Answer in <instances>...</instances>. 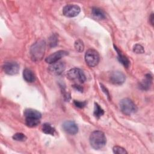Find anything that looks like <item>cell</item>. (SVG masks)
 Here are the masks:
<instances>
[{"label":"cell","mask_w":154,"mask_h":154,"mask_svg":"<svg viewBox=\"0 0 154 154\" xmlns=\"http://www.w3.org/2000/svg\"><path fill=\"white\" fill-rule=\"evenodd\" d=\"M46 43L43 40H39L34 43L30 49L31 58L32 61H40L44 57Z\"/></svg>","instance_id":"1"},{"label":"cell","mask_w":154,"mask_h":154,"mask_svg":"<svg viewBox=\"0 0 154 154\" xmlns=\"http://www.w3.org/2000/svg\"><path fill=\"white\" fill-rule=\"evenodd\" d=\"M23 115L25 117V124L29 127H35L40 122L42 114L36 109H26L23 112Z\"/></svg>","instance_id":"2"},{"label":"cell","mask_w":154,"mask_h":154,"mask_svg":"<svg viewBox=\"0 0 154 154\" xmlns=\"http://www.w3.org/2000/svg\"><path fill=\"white\" fill-rule=\"evenodd\" d=\"M89 141L91 146L96 150L103 148L106 143V137L100 131H93L90 136Z\"/></svg>","instance_id":"3"},{"label":"cell","mask_w":154,"mask_h":154,"mask_svg":"<svg viewBox=\"0 0 154 154\" xmlns=\"http://www.w3.org/2000/svg\"><path fill=\"white\" fill-rule=\"evenodd\" d=\"M120 108L122 112L128 116H130L137 111V107L135 103L129 98H124L120 102Z\"/></svg>","instance_id":"4"},{"label":"cell","mask_w":154,"mask_h":154,"mask_svg":"<svg viewBox=\"0 0 154 154\" xmlns=\"http://www.w3.org/2000/svg\"><path fill=\"white\" fill-rule=\"evenodd\" d=\"M67 78L73 81H78L84 83L86 81V76L84 72L79 68H73L67 72Z\"/></svg>","instance_id":"5"},{"label":"cell","mask_w":154,"mask_h":154,"mask_svg":"<svg viewBox=\"0 0 154 154\" xmlns=\"http://www.w3.org/2000/svg\"><path fill=\"white\" fill-rule=\"evenodd\" d=\"M85 61L88 66H96V65H97L99 61V53L95 49H88L85 54Z\"/></svg>","instance_id":"6"},{"label":"cell","mask_w":154,"mask_h":154,"mask_svg":"<svg viewBox=\"0 0 154 154\" xmlns=\"http://www.w3.org/2000/svg\"><path fill=\"white\" fill-rule=\"evenodd\" d=\"M81 11L80 7L76 4H68L63 8L64 16L67 17H73L78 16Z\"/></svg>","instance_id":"7"},{"label":"cell","mask_w":154,"mask_h":154,"mask_svg":"<svg viewBox=\"0 0 154 154\" xmlns=\"http://www.w3.org/2000/svg\"><path fill=\"white\" fill-rule=\"evenodd\" d=\"M4 72L10 75H14L18 73L19 70V65L14 61L6 62L2 66Z\"/></svg>","instance_id":"8"},{"label":"cell","mask_w":154,"mask_h":154,"mask_svg":"<svg viewBox=\"0 0 154 154\" xmlns=\"http://www.w3.org/2000/svg\"><path fill=\"white\" fill-rule=\"evenodd\" d=\"M66 69V65L62 61H57L48 67L49 72L53 75H60Z\"/></svg>","instance_id":"9"},{"label":"cell","mask_w":154,"mask_h":154,"mask_svg":"<svg viewBox=\"0 0 154 154\" xmlns=\"http://www.w3.org/2000/svg\"><path fill=\"white\" fill-rule=\"evenodd\" d=\"M68 55V52L63 50L58 51L50 55H49L45 59V61L48 64H53L58 61L61 58Z\"/></svg>","instance_id":"10"},{"label":"cell","mask_w":154,"mask_h":154,"mask_svg":"<svg viewBox=\"0 0 154 154\" xmlns=\"http://www.w3.org/2000/svg\"><path fill=\"white\" fill-rule=\"evenodd\" d=\"M109 79L112 84L114 85H120L125 82L126 76L122 72L115 71L111 73Z\"/></svg>","instance_id":"11"},{"label":"cell","mask_w":154,"mask_h":154,"mask_svg":"<svg viewBox=\"0 0 154 154\" xmlns=\"http://www.w3.org/2000/svg\"><path fill=\"white\" fill-rule=\"evenodd\" d=\"M64 131L69 134L75 135L78 132V127L73 121H66L63 124Z\"/></svg>","instance_id":"12"},{"label":"cell","mask_w":154,"mask_h":154,"mask_svg":"<svg viewBox=\"0 0 154 154\" xmlns=\"http://www.w3.org/2000/svg\"><path fill=\"white\" fill-rule=\"evenodd\" d=\"M152 83V76L148 73L145 76L144 79L140 83L139 87L141 90H147L150 88Z\"/></svg>","instance_id":"13"},{"label":"cell","mask_w":154,"mask_h":154,"mask_svg":"<svg viewBox=\"0 0 154 154\" xmlns=\"http://www.w3.org/2000/svg\"><path fill=\"white\" fill-rule=\"evenodd\" d=\"M114 46V49L116 51V52H117V58H118V60L119 61V62L122 64L125 67L128 68L129 66V64H130V61L129 60H128V58L125 56L123 54H122V53L121 52V51L116 46Z\"/></svg>","instance_id":"14"},{"label":"cell","mask_w":154,"mask_h":154,"mask_svg":"<svg viewBox=\"0 0 154 154\" xmlns=\"http://www.w3.org/2000/svg\"><path fill=\"white\" fill-rule=\"evenodd\" d=\"M23 79L28 82H33L35 80V76L30 69H25L23 72Z\"/></svg>","instance_id":"15"},{"label":"cell","mask_w":154,"mask_h":154,"mask_svg":"<svg viewBox=\"0 0 154 154\" xmlns=\"http://www.w3.org/2000/svg\"><path fill=\"white\" fill-rule=\"evenodd\" d=\"M91 11H92L93 15L98 19L102 20V19H104L106 17L104 11L102 9L98 7H93Z\"/></svg>","instance_id":"16"},{"label":"cell","mask_w":154,"mask_h":154,"mask_svg":"<svg viewBox=\"0 0 154 154\" xmlns=\"http://www.w3.org/2000/svg\"><path fill=\"white\" fill-rule=\"evenodd\" d=\"M42 131L46 134H49L51 135H54L55 132V129L54 127L51 126V124L48 123H45L42 125Z\"/></svg>","instance_id":"17"},{"label":"cell","mask_w":154,"mask_h":154,"mask_svg":"<svg viewBox=\"0 0 154 154\" xmlns=\"http://www.w3.org/2000/svg\"><path fill=\"white\" fill-rule=\"evenodd\" d=\"M104 114L103 109L100 107V106L96 102L94 103V111L93 114L96 118H99L102 116H103Z\"/></svg>","instance_id":"18"},{"label":"cell","mask_w":154,"mask_h":154,"mask_svg":"<svg viewBox=\"0 0 154 154\" xmlns=\"http://www.w3.org/2000/svg\"><path fill=\"white\" fill-rule=\"evenodd\" d=\"M74 46L76 51H77L79 52H82L84 49V43L81 39H78L75 41Z\"/></svg>","instance_id":"19"},{"label":"cell","mask_w":154,"mask_h":154,"mask_svg":"<svg viewBox=\"0 0 154 154\" xmlns=\"http://www.w3.org/2000/svg\"><path fill=\"white\" fill-rule=\"evenodd\" d=\"M58 44V35L56 34L51 35L49 38V45L50 47H55Z\"/></svg>","instance_id":"20"},{"label":"cell","mask_w":154,"mask_h":154,"mask_svg":"<svg viewBox=\"0 0 154 154\" xmlns=\"http://www.w3.org/2000/svg\"><path fill=\"white\" fill-rule=\"evenodd\" d=\"M12 138L13 140L17 141H25L27 139V137L25 136V135L20 132L14 134Z\"/></svg>","instance_id":"21"},{"label":"cell","mask_w":154,"mask_h":154,"mask_svg":"<svg viewBox=\"0 0 154 154\" xmlns=\"http://www.w3.org/2000/svg\"><path fill=\"white\" fill-rule=\"evenodd\" d=\"M112 150L114 153H118V154L128 153L127 151L124 148H123L122 147L119 146H114L112 148Z\"/></svg>","instance_id":"22"},{"label":"cell","mask_w":154,"mask_h":154,"mask_svg":"<svg viewBox=\"0 0 154 154\" xmlns=\"http://www.w3.org/2000/svg\"><path fill=\"white\" fill-rule=\"evenodd\" d=\"M133 51L136 54H143L144 52V48L140 44H136L134 46Z\"/></svg>","instance_id":"23"},{"label":"cell","mask_w":154,"mask_h":154,"mask_svg":"<svg viewBox=\"0 0 154 154\" xmlns=\"http://www.w3.org/2000/svg\"><path fill=\"white\" fill-rule=\"evenodd\" d=\"M73 103L76 107L79 108H84L87 104L85 101H79V100H74Z\"/></svg>","instance_id":"24"},{"label":"cell","mask_w":154,"mask_h":154,"mask_svg":"<svg viewBox=\"0 0 154 154\" xmlns=\"http://www.w3.org/2000/svg\"><path fill=\"white\" fill-rule=\"evenodd\" d=\"M100 87H101L102 91H103V93L106 94V96L108 98V99H110V96H109V91H108L107 88L106 87H105V86L102 84H100Z\"/></svg>","instance_id":"25"},{"label":"cell","mask_w":154,"mask_h":154,"mask_svg":"<svg viewBox=\"0 0 154 154\" xmlns=\"http://www.w3.org/2000/svg\"><path fill=\"white\" fill-rule=\"evenodd\" d=\"M72 87H73L75 89H76V90H78V91H80V92H82V91H83L82 87L81 85H78V84H74V85H72Z\"/></svg>","instance_id":"26"},{"label":"cell","mask_w":154,"mask_h":154,"mask_svg":"<svg viewBox=\"0 0 154 154\" xmlns=\"http://www.w3.org/2000/svg\"><path fill=\"white\" fill-rule=\"evenodd\" d=\"M149 20H150V23L153 25V13H152L150 16L149 17Z\"/></svg>","instance_id":"27"}]
</instances>
